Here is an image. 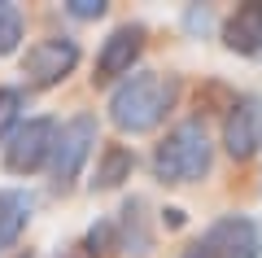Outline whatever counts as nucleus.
Masks as SVG:
<instances>
[{
  "mask_svg": "<svg viewBox=\"0 0 262 258\" xmlns=\"http://www.w3.org/2000/svg\"><path fill=\"white\" fill-rule=\"evenodd\" d=\"M179 101V79L175 74H158V70H131L127 79H118L110 96V123L127 136H144L153 131L166 110Z\"/></svg>",
  "mask_w": 262,
  "mask_h": 258,
  "instance_id": "nucleus-1",
  "label": "nucleus"
},
{
  "mask_svg": "<svg viewBox=\"0 0 262 258\" xmlns=\"http://www.w3.org/2000/svg\"><path fill=\"white\" fill-rule=\"evenodd\" d=\"M210 162H214V145L196 118L170 127L153 149V175L162 184H196L201 175H210Z\"/></svg>",
  "mask_w": 262,
  "mask_h": 258,
  "instance_id": "nucleus-2",
  "label": "nucleus"
},
{
  "mask_svg": "<svg viewBox=\"0 0 262 258\" xmlns=\"http://www.w3.org/2000/svg\"><path fill=\"white\" fill-rule=\"evenodd\" d=\"M179 258H262V228L249 214H223Z\"/></svg>",
  "mask_w": 262,
  "mask_h": 258,
  "instance_id": "nucleus-3",
  "label": "nucleus"
},
{
  "mask_svg": "<svg viewBox=\"0 0 262 258\" xmlns=\"http://www.w3.org/2000/svg\"><path fill=\"white\" fill-rule=\"evenodd\" d=\"M96 149V118L92 114H75L57 131V145H53V157H48V180H53V193H70L75 180L83 175L88 157Z\"/></svg>",
  "mask_w": 262,
  "mask_h": 258,
  "instance_id": "nucleus-4",
  "label": "nucleus"
},
{
  "mask_svg": "<svg viewBox=\"0 0 262 258\" xmlns=\"http://www.w3.org/2000/svg\"><path fill=\"white\" fill-rule=\"evenodd\" d=\"M57 131H61V123L48 118V114L44 118H27L5 140V171L9 175H35V171H44L48 157H53Z\"/></svg>",
  "mask_w": 262,
  "mask_h": 258,
  "instance_id": "nucleus-5",
  "label": "nucleus"
},
{
  "mask_svg": "<svg viewBox=\"0 0 262 258\" xmlns=\"http://www.w3.org/2000/svg\"><path fill=\"white\" fill-rule=\"evenodd\" d=\"M75 66H79V44L70 35H48L27 48L22 74L31 88H57L66 74H75Z\"/></svg>",
  "mask_w": 262,
  "mask_h": 258,
  "instance_id": "nucleus-6",
  "label": "nucleus"
},
{
  "mask_svg": "<svg viewBox=\"0 0 262 258\" xmlns=\"http://www.w3.org/2000/svg\"><path fill=\"white\" fill-rule=\"evenodd\" d=\"M262 145V101L258 96H236L223 118V149L236 162H249Z\"/></svg>",
  "mask_w": 262,
  "mask_h": 258,
  "instance_id": "nucleus-7",
  "label": "nucleus"
},
{
  "mask_svg": "<svg viewBox=\"0 0 262 258\" xmlns=\"http://www.w3.org/2000/svg\"><path fill=\"white\" fill-rule=\"evenodd\" d=\"M144 53V27L140 22H122V27L110 31V39L101 44L96 53V83H114V79H127L136 57Z\"/></svg>",
  "mask_w": 262,
  "mask_h": 258,
  "instance_id": "nucleus-8",
  "label": "nucleus"
},
{
  "mask_svg": "<svg viewBox=\"0 0 262 258\" xmlns=\"http://www.w3.org/2000/svg\"><path fill=\"white\" fill-rule=\"evenodd\" d=\"M223 44L241 57H258L262 53V5L249 0V5H236L232 18L223 22Z\"/></svg>",
  "mask_w": 262,
  "mask_h": 258,
  "instance_id": "nucleus-9",
  "label": "nucleus"
},
{
  "mask_svg": "<svg viewBox=\"0 0 262 258\" xmlns=\"http://www.w3.org/2000/svg\"><path fill=\"white\" fill-rule=\"evenodd\" d=\"M31 210H35L31 193H22V188H0V254L27 232Z\"/></svg>",
  "mask_w": 262,
  "mask_h": 258,
  "instance_id": "nucleus-10",
  "label": "nucleus"
},
{
  "mask_svg": "<svg viewBox=\"0 0 262 258\" xmlns=\"http://www.w3.org/2000/svg\"><path fill=\"white\" fill-rule=\"evenodd\" d=\"M118 214H122V219H118V249H122V254L144 258L153 249V236H149V228H144V202H140V197H131Z\"/></svg>",
  "mask_w": 262,
  "mask_h": 258,
  "instance_id": "nucleus-11",
  "label": "nucleus"
},
{
  "mask_svg": "<svg viewBox=\"0 0 262 258\" xmlns=\"http://www.w3.org/2000/svg\"><path fill=\"white\" fill-rule=\"evenodd\" d=\"M131 171H136V153L122 149V145H105L101 149V162H96L92 188H96V193H110V188H118L122 180H131Z\"/></svg>",
  "mask_w": 262,
  "mask_h": 258,
  "instance_id": "nucleus-12",
  "label": "nucleus"
},
{
  "mask_svg": "<svg viewBox=\"0 0 262 258\" xmlns=\"http://www.w3.org/2000/svg\"><path fill=\"white\" fill-rule=\"evenodd\" d=\"M18 44H22V9L0 0V57L18 53Z\"/></svg>",
  "mask_w": 262,
  "mask_h": 258,
  "instance_id": "nucleus-13",
  "label": "nucleus"
},
{
  "mask_svg": "<svg viewBox=\"0 0 262 258\" xmlns=\"http://www.w3.org/2000/svg\"><path fill=\"white\" fill-rule=\"evenodd\" d=\"M22 105L27 101H22L18 88H0V145L22 127Z\"/></svg>",
  "mask_w": 262,
  "mask_h": 258,
  "instance_id": "nucleus-14",
  "label": "nucleus"
},
{
  "mask_svg": "<svg viewBox=\"0 0 262 258\" xmlns=\"http://www.w3.org/2000/svg\"><path fill=\"white\" fill-rule=\"evenodd\" d=\"M105 9H110V5H105V0H66V13H70V18H83V22L101 18Z\"/></svg>",
  "mask_w": 262,
  "mask_h": 258,
  "instance_id": "nucleus-15",
  "label": "nucleus"
},
{
  "mask_svg": "<svg viewBox=\"0 0 262 258\" xmlns=\"http://www.w3.org/2000/svg\"><path fill=\"white\" fill-rule=\"evenodd\" d=\"M184 22H188V31H206L210 27V9H188Z\"/></svg>",
  "mask_w": 262,
  "mask_h": 258,
  "instance_id": "nucleus-16",
  "label": "nucleus"
}]
</instances>
